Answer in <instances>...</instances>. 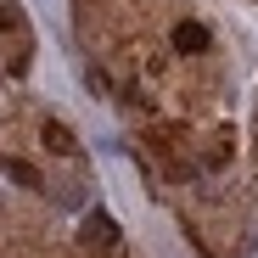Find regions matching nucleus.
Returning a JSON list of instances; mask_svg holds the SVG:
<instances>
[{"label":"nucleus","mask_w":258,"mask_h":258,"mask_svg":"<svg viewBox=\"0 0 258 258\" xmlns=\"http://www.w3.org/2000/svg\"><path fill=\"white\" fill-rule=\"evenodd\" d=\"M168 39H174V51H180V56L208 51V28H202V23H174V34H168Z\"/></svg>","instance_id":"nucleus-1"},{"label":"nucleus","mask_w":258,"mask_h":258,"mask_svg":"<svg viewBox=\"0 0 258 258\" xmlns=\"http://www.w3.org/2000/svg\"><path fill=\"white\" fill-rule=\"evenodd\" d=\"M84 241L90 247H112L118 241V219L112 213H90V219H84Z\"/></svg>","instance_id":"nucleus-2"},{"label":"nucleus","mask_w":258,"mask_h":258,"mask_svg":"<svg viewBox=\"0 0 258 258\" xmlns=\"http://www.w3.org/2000/svg\"><path fill=\"white\" fill-rule=\"evenodd\" d=\"M45 146H51V152H62V157H73V152H79V141H73V129H68V123H45Z\"/></svg>","instance_id":"nucleus-3"},{"label":"nucleus","mask_w":258,"mask_h":258,"mask_svg":"<svg viewBox=\"0 0 258 258\" xmlns=\"http://www.w3.org/2000/svg\"><path fill=\"white\" fill-rule=\"evenodd\" d=\"M6 174H12L17 185H39V168H34L28 157H6Z\"/></svg>","instance_id":"nucleus-4"},{"label":"nucleus","mask_w":258,"mask_h":258,"mask_svg":"<svg viewBox=\"0 0 258 258\" xmlns=\"http://www.w3.org/2000/svg\"><path fill=\"white\" fill-rule=\"evenodd\" d=\"M0 28H23V12H17V6H6V0H0Z\"/></svg>","instance_id":"nucleus-5"},{"label":"nucleus","mask_w":258,"mask_h":258,"mask_svg":"<svg viewBox=\"0 0 258 258\" xmlns=\"http://www.w3.org/2000/svg\"><path fill=\"white\" fill-rule=\"evenodd\" d=\"M84 79H90V90H96V96H107V90H112V79H107L101 68H90V73H84Z\"/></svg>","instance_id":"nucleus-6"}]
</instances>
